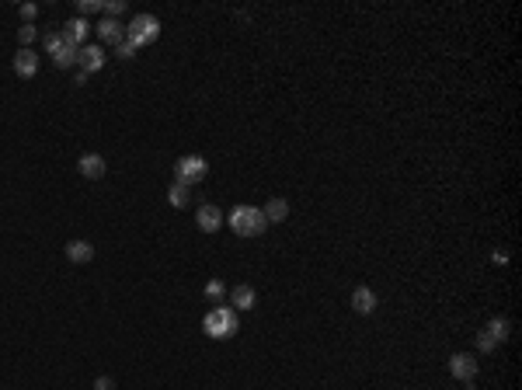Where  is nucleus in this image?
<instances>
[{"label": "nucleus", "instance_id": "f257e3e1", "mask_svg": "<svg viewBox=\"0 0 522 390\" xmlns=\"http://www.w3.org/2000/svg\"><path fill=\"white\" fill-rule=\"evenodd\" d=\"M226 227L237 234V237H261L269 230V220L258 206H233L226 213Z\"/></svg>", "mask_w": 522, "mask_h": 390}, {"label": "nucleus", "instance_id": "f03ea898", "mask_svg": "<svg viewBox=\"0 0 522 390\" xmlns=\"http://www.w3.org/2000/svg\"><path fill=\"white\" fill-rule=\"evenodd\" d=\"M237 327H240V317H237V310L233 307H212L205 317H202V331L209 334V338H233L237 334Z\"/></svg>", "mask_w": 522, "mask_h": 390}, {"label": "nucleus", "instance_id": "7ed1b4c3", "mask_svg": "<svg viewBox=\"0 0 522 390\" xmlns=\"http://www.w3.org/2000/svg\"><path fill=\"white\" fill-rule=\"evenodd\" d=\"M126 39H129L136 49L157 42V39H160V18H157V15H136V18L126 25Z\"/></svg>", "mask_w": 522, "mask_h": 390}, {"label": "nucleus", "instance_id": "20e7f679", "mask_svg": "<svg viewBox=\"0 0 522 390\" xmlns=\"http://www.w3.org/2000/svg\"><path fill=\"white\" fill-rule=\"evenodd\" d=\"M42 42H46V53L53 56L56 67H63V70H67V67H77V53H81V49L70 46V42L63 39V32H46Z\"/></svg>", "mask_w": 522, "mask_h": 390}, {"label": "nucleus", "instance_id": "39448f33", "mask_svg": "<svg viewBox=\"0 0 522 390\" xmlns=\"http://www.w3.org/2000/svg\"><path fill=\"white\" fill-rule=\"evenodd\" d=\"M209 174V164H205V157H199V154H188V157H181L178 164H174V181H185V185H199L202 178Z\"/></svg>", "mask_w": 522, "mask_h": 390}, {"label": "nucleus", "instance_id": "423d86ee", "mask_svg": "<svg viewBox=\"0 0 522 390\" xmlns=\"http://www.w3.org/2000/svg\"><path fill=\"white\" fill-rule=\"evenodd\" d=\"M195 223H199L202 234H216V230L223 227V209L212 206V202H202V206L195 209Z\"/></svg>", "mask_w": 522, "mask_h": 390}, {"label": "nucleus", "instance_id": "0eeeda50", "mask_svg": "<svg viewBox=\"0 0 522 390\" xmlns=\"http://www.w3.org/2000/svg\"><path fill=\"white\" fill-rule=\"evenodd\" d=\"M105 60H108V56H105L101 46H84V49L77 53V67H81V74H87V77L98 74V70L105 67Z\"/></svg>", "mask_w": 522, "mask_h": 390}, {"label": "nucleus", "instance_id": "6e6552de", "mask_svg": "<svg viewBox=\"0 0 522 390\" xmlns=\"http://www.w3.org/2000/svg\"><path fill=\"white\" fill-rule=\"evenodd\" d=\"M449 373H453L456 380H463V383H473V376H477V362H473V355H470V352H456V355H449Z\"/></svg>", "mask_w": 522, "mask_h": 390}, {"label": "nucleus", "instance_id": "1a4fd4ad", "mask_svg": "<svg viewBox=\"0 0 522 390\" xmlns=\"http://www.w3.org/2000/svg\"><path fill=\"white\" fill-rule=\"evenodd\" d=\"M87 35H91V25H87V18H81V15L63 25V39H67L70 46H77V49L87 46Z\"/></svg>", "mask_w": 522, "mask_h": 390}, {"label": "nucleus", "instance_id": "9d476101", "mask_svg": "<svg viewBox=\"0 0 522 390\" xmlns=\"http://www.w3.org/2000/svg\"><path fill=\"white\" fill-rule=\"evenodd\" d=\"M15 74H18L22 81L35 77V74H39V56H35L32 49H18V53H15Z\"/></svg>", "mask_w": 522, "mask_h": 390}, {"label": "nucleus", "instance_id": "9b49d317", "mask_svg": "<svg viewBox=\"0 0 522 390\" xmlns=\"http://www.w3.org/2000/svg\"><path fill=\"white\" fill-rule=\"evenodd\" d=\"M77 168H81V174H84V178H91V181L105 178V171H108V164H105V157H101V154H84V157L77 161Z\"/></svg>", "mask_w": 522, "mask_h": 390}, {"label": "nucleus", "instance_id": "f8f14e48", "mask_svg": "<svg viewBox=\"0 0 522 390\" xmlns=\"http://www.w3.org/2000/svg\"><path fill=\"white\" fill-rule=\"evenodd\" d=\"M94 32H98V39H101V42H108V46H119V42L126 39V25H122V22H115V18H105Z\"/></svg>", "mask_w": 522, "mask_h": 390}, {"label": "nucleus", "instance_id": "ddd939ff", "mask_svg": "<svg viewBox=\"0 0 522 390\" xmlns=\"http://www.w3.org/2000/svg\"><path fill=\"white\" fill-rule=\"evenodd\" d=\"M376 303H380V300H376V293H373L369 286H355V289H352V310H355V314H373Z\"/></svg>", "mask_w": 522, "mask_h": 390}, {"label": "nucleus", "instance_id": "4468645a", "mask_svg": "<svg viewBox=\"0 0 522 390\" xmlns=\"http://www.w3.org/2000/svg\"><path fill=\"white\" fill-rule=\"evenodd\" d=\"M261 213H265L269 227H272V223H286V220H289V202H286L283 195H272V199L265 202V209H261Z\"/></svg>", "mask_w": 522, "mask_h": 390}, {"label": "nucleus", "instance_id": "2eb2a0df", "mask_svg": "<svg viewBox=\"0 0 522 390\" xmlns=\"http://www.w3.org/2000/svg\"><path fill=\"white\" fill-rule=\"evenodd\" d=\"M230 303H233V310H251V307L258 303V293H254L247 282H240V286L230 289Z\"/></svg>", "mask_w": 522, "mask_h": 390}, {"label": "nucleus", "instance_id": "dca6fc26", "mask_svg": "<svg viewBox=\"0 0 522 390\" xmlns=\"http://www.w3.org/2000/svg\"><path fill=\"white\" fill-rule=\"evenodd\" d=\"M192 185H185V181H174L171 188H167V202L174 206V209H188L192 206Z\"/></svg>", "mask_w": 522, "mask_h": 390}, {"label": "nucleus", "instance_id": "f3484780", "mask_svg": "<svg viewBox=\"0 0 522 390\" xmlns=\"http://www.w3.org/2000/svg\"><path fill=\"white\" fill-rule=\"evenodd\" d=\"M67 258H70L74 265H87V261L94 258V244H91V241H70V244H67Z\"/></svg>", "mask_w": 522, "mask_h": 390}, {"label": "nucleus", "instance_id": "a211bd4d", "mask_svg": "<svg viewBox=\"0 0 522 390\" xmlns=\"http://www.w3.org/2000/svg\"><path fill=\"white\" fill-rule=\"evenodd\" d=\"M205 300H209L212 307H219V303L226 300V286H223V279H209V282H205Z\"/></svg>", "mask_w": 522, "mask_h": 390}, {"label": "nucleus", "instance_id": "6ab92c4d", "mask_svg": "<svg viewBox=\"0 0 522 390\" xmlns=\"http://www.w3.org/2000/svg\"><path fill=\"white\" fill-rule=\"evenodd\" d=\"M484 331H487V334H491V338H494V341L501 345V341H508V331H512V324H508L505 317H494V320H491V324H487Z\"/></svg>", "mask_w": 522, "mask_h": 390}, {"label": "nucleus", "instance_id": "aec40b11", "mask_svg": "<svg viewBox=\"0 0 522 390\" xmlns=\"http://www.w3.org/2000/svg\"><path fill=\"white\" fill-rule=\"evenodd\" d=\"M126 0H108V4H101V11H105V18H115L119 22V15H126Z\"/></svg>", "mask_w": 522, "mask_h": 390}, {"label": "nucleus", "instance_id": "412c9836", "mask_svg": "<svg viewBox=\"0 0 522 390\" xmlns=\"http://www.w3.org/2000/svg\"><path fill=\"white\" fill-rule=\"evenodd\" d=\"M136 53H140V49H136V46L129 42V39H122V42L115 46V56H119V60H133Z\"/></svg>", "mask_w": 522, "mask_h": 390}, {"label": "nucleus", "instance_id": "4be33fe9", "mask_svg": "<svg viewBox=\"0 0 522 390\" xmlns=\"http://www.w3.org/2000/svg\"><path fill=\"white\" fill-rule=\"evenodd\" d=\"M77 11H81V18H87V15L101 11V0H77Z\"/></svg>", "mask_w": 522, "mask_h": 390}, {"label": "nucleus", "instance_id": "5701e85b", "mask_svg": "<svg viewBox=\"0 0 522 390\" xmlns=\"http://www.w3.org/2000/svg\"><path fill=\"white\" fill-rule=\"evenodd\" d=\"M18 39H22V49H32V39H35V25H22V29H18Z\"/></svg>", "mask_w": 522, "mask_h": 390}, {"label": "nucleus", "instance_id": "b1692460", "mask_svg": "<svg viewBox=\"0 0 522 390\" xmlns=\"http://www.w3.org/2000/svg\"><path fill=\"white\" fill-rule=\"evenodd\" d=\"M477 348H480V352H494V348H498V341H494L487 331H480V334H477Z\"/></svg>", "mask_w": 522, "mask_h": 390}, {"label": "nucleus", "instance_id": "393cba45", "mask_svg": "<svg viewBox=\"0 0 522 390\" xmlns=\"http://www.w3.org/2000/svg\"><path fill=\"white\" fill-rule=\"evenodd\" d=\"M39 15V8L35 4H22V18H25V25H32V18Z\"/></svg>", "mask_w": 522, "mask_h": 390}, {"label": "nucleus", "instance_id": "a878e982", "mask_svg": "<svg viewBox=\"0 0 522 390\" xmlns=\"http://www.w3.org/2000/svg\"><path fill=\"white\" fill-rule=\"evenodd\" d=\"M94 390H115V380H112V376H98V380H94Z\"/></svg>", "mask_w": 522, "mask_h": 390}]
</instances>
